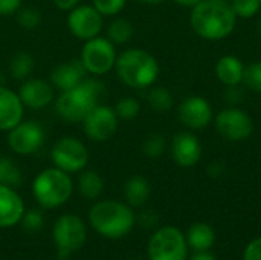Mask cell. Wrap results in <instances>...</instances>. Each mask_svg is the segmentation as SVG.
I'll use <instances>...</instances> for the list:
<instances>
[{"label":"cell","mask_w":261,"mask_h":260,"mask_svg":"<svg viewBox=\"0 0 261 260\" xmlns=\"http://www.w3.org/2000/svg\"><path fill=\"white\" fill-rule=\"evenodd\" d=\"M190 23L193 31L203 40L219 41L231 35L237 17L229 3L220 0H202L191 8Z\"/></svg>","instance_id":"cell-1"},{"label":"cell","mask_w":261,"mask_h":260,"mask_svg":"<svg viewBox=\"0 0 261 260\" xmlns=\"http://www.w3.org/2000/svg\"><path fill=\"white\" fill-rule=\"evenodd\" d=\"M104 95L106 87L98 77H86L76 87L58 93L54 101L55 113L67 123H83Z\"/></svg>","instance_id":"cell-2"},{"label":"cell","mask_w":261,"mask_h":260,"mask_svg":"<svg viewBox=\"0 0 261 260\" xmlns=\"http://www.w3.org/2000/svg\"><path fill=\"white\" fill-rule=\"evenodd\" d=\"M89 224L102 238L116 241L127 236L133 230L136 216L127 202L106 199L98 201L90 208Z\"/></svg>","instance_id":"cell-3"},{"label":"cell","mask_w":261,"mask_h":260,"mask_svg":"<svg viewBox=\"0 0 261 260\" xmlns=\"http://www.w3.org/2000/svg\"><path fill=\"white\" fill-rule=\"evenodd\" d=\"M115 70L118 78L132 89H148L159 77L158 60L145 49L128 48L118 54Z\"/></svg>","instance_id":"cell-4"},{"label":"cell","mask_w":261,"mask_h":260,"mask_svg":"<svg viewBox=\"0 0 261 260\" xmlns=\"http://www.w3.org/2000/svg\"><path fill=\"white\" fill-rule=\"evenodd\" d=\"M32 196L41 208L55 210L73 195L72 176L57 167L41 170L32 181Z\"/></svg>","instance_id":"cell-5"},{"label":"cell","mask_w":261,"mask_h":260,"mask_svg":"<svg viewBox=\"0 0 261 260\" xmlns=\"http://www.w3.org/2000/svg\"><path fill=\"white\" fill-rule=\"evenodd\" d=\"M185 234L173 225L158 228L147 245L148 260H188Z\"/></svg>","instance_id":"cell-6"},{"label":"cell","mask_w":261,"mask_h":260,"mask_svg":"<svg viewBox=\"0 0 261 260\" xmlns=\"http://www.w3.org/2000/svg\"><path fill=\"white\" fill-rule=\"evenodd\" d=\"M118 58L116 46L107 37H95L84 41L80 61L86 72L92 77H102L115 69Z\"/></svg>","instance_id":"cell-7"},{"label":"cell","mask_w":261,"mask_h":260,"mask_svg":"<svg viewBox=\"0 0 261 260\" xmlns=\"http://www.w3.org/2000/svg\"><path fill=\"white\" fill-rule=\"evenodd\" d=\"M52 238L58 256L69 257L86 244L87 228L84 221L78 215L64 213L60 218H57V221L54 222Z\"/></svg>","instance_id":"cell-8"},{"label":"cell","mask_w":261,"mask_h":260,"mask_svg":"<svg viewBox=\"0 0 261 260\" xmlns=\"http://www.w3.org/2000/svg\"><path fill=\"white\" fill-rule=\"evenodd\" d=\"M50 161L54 167L69 175L80 173L89 164V150L81 139L73 136H61L50 149Z\"/></svg>","instance_id":"cell-9"},{"label":"cell","mask_w":261,"mask_h":260,"mask_svg":"<svg viewBox=\"0 0 261 260\" xmlns=\"http://www.w3.org/2000/svg\"><path fill=\"white\" fill-rule=\"evenodd\" d=\"M217 133L231 143H240L248 139L254 132V121L248 112L237 106H229L220 110L214 118Z\"/></svg>","instance_id":"cell-10"},{"label":"cell","mask_w":261,"mask_h":260,"mask_svg":"<svg viewBox=\"0 0 261 260\" xmlns=\"http://www.w3.org/2000/svg\"><path fill=\"white\" fill-rule=\"evenodd\" d=\"M6 133L8 147L20 156H29L37 153L46 143V130L37 121L23 120Z\"/></svg>","instance_id":"cell-11"},{"label":"cell","mask_w":261,"mask_h":260,"mask_svg":"<svg viewBox=\"0 0 261 260\" xmlns=\"http://www.w3.org/2000/svg\"><path fill=\"white\" fill-rule=\"evenodd\" d=\"M119 118L113 107L107 104L95 106L89 115L83 120V132L84 135L95 143H106L112 139L118 130Z\"/></svg>","instance_id":"cell-12"},{"label":"cell","mask_w":261,"mask_h":260,"mask_svg":"<svg viewBox=\"0 0 261 260\" xmlns=\"http://www.w3.org/2000/svg\"><path fill=\"white\" fill-rule=\"evenodd\" d=\"M66 25L75 38L87 41L101 34L104 17L93 8V5H78L67 12Z\"/></svg>","instance_id":"cell-13"},{"label":"cell","mask_w":261,"mask_h":260,"mask_svg":"<svg viewBox=\"0 0 261 260\" xmlns=\"http://www.w3.org/2000/svg\"><path fill=\"white\" fill-rule=\"evenodd\" d=\"M177 116H179V121L188 130H202L211 124L214 113L206 98L194 95V97L185 98L180 103L177 109Z\"/></svg>","instance_id":"cell-14"},{"label":"cell","mask_w":261,"mask_h":260,"mask_svg":"<svg viewBox=\"0 0 261 260\" xmlns=\"http://www.w3.org/2000/svg\"><path fill=\"white\" fill-rule=\"evenodd\" d=\"M18 97L26 109L43 110L55 101V89L50 81L43 78L29 77L21 81L18 89Z\"/></svg>","instance_id":"cell-15"},{"label":"cell","mask_w":261,"mask_h":260,"mask_svg":"<svg viewBox=\"0 0 261 260\" xmlns=\"http://www.w3.org/2000/svg\"><path fill=\"white\" fill-rule=\"evenodd\" d=\"M202 153H203L202 143L191 130H184L173 136L171 156L179 167L184 169L194 167L200 161Z\"/></svg>","instance_id":"cell-16"},{"label":"cell","mask_w":261,"mask_h":260,"mask_svg":"<svg viewBox=\"0 0 261 260\" xmlns=\"http://www.w3.org/2000/svg\"><path fill=\"white\" fill-rule=\"evenodd\" d=\"M86 77L87 72L78 58V60H67L55 64L50 70L49 81L55 90L66 92L76 87Z\"/></svg>","instance_id":"cell-17"},{"label":"cell","mask_w":261,"mask_h":260,"mask_svg":"<svg viewBox=\"0 0 261 260\" xmlns=\"http://www.w3.org/2000/svg\"><path fill=\"white\" fill-rule=\"evenodd\" d=\"M24 106L18 93L6 84L0 86V132H9L24 120Z\"/></svg>","instance_id":"cell-18"},{"label":"cell","mask_w":261,"mask_h":260,"mask_svg":"<svg viewBox=\"0 0 261 260\" xmlns=\"http://www.w3.org/2000/svg\"><path fill=\"white\" fill-rule=\"evenodd\" d=\"M24 211V202L17 190L0 184V228H11L20 224Z\"/></svg>","instance_id":"cell-19"},{"label":"cell","mask_w":261,"mask_h":260,"mask_svg":"<svg viewBox=\"0 0 261 260\" xmlns=\"http://www.w3.org/2000/svg\"><path fill=\"white\" fill-rule=\"evenodd\" d=\"M243 74H245V64L236 55H225L216 64V75L223 86L242 84Z\"/></svg>","instance_id":"cell-20"},{"label":"cell","mask_w":261,"mask_h":260,"mask_svg":"<svg viewBox=\"0 0 261 260\" xmlns=\"http://www.w3.org/2000/svg\"><path fill=\"white\" fill-rule=\"evenodd\" d=\"M150 195H151L150 182L141 175H135L128 178L127 182L124 184V199L132 208H139L145 205L147 201L150 199Z\"/></svg>","instance_id":"cell-21"},{"label":"cell","mask_w":261,"mask_h":260,"mask_svg":"<svg viewBox=\"0 0 261 260\" xmlns=\"http://www.w3.org/2000/svg\"><path fill=\"white\" fill-rule=\"evenodd\" d=\"M185 239L188 247L194 251H210V248L216 242V233L210 224L196 222L188 228Z\"/></svg>","instance_id":"cell-22"},{"label":"cell","mask_w":261,"mask_h":260,"mask_svg":"<svg viewBox=\"0 0 261 260\" xmlns=\"http://www.w3.org/2000/svg\"><path fill=\"white\" fill-rule=\"evenodd\" d=\"M78 192L83 198L96 201L104 192L102 176L95 170L84 169L83 172H80V176H78Z\"/></svg>","instance_id":"cell-23"},{"label":"cell","mask_w":261,"mask_h":260,"mask_svg":"<svg viewBox=\"0 0 261 260\" xmlns=\"http://www.w3.org/2000/svg\"><path fill=\"white\" fill-rule=\"evenodd\" d=\"M35 69V60L32 57V54H29L28 51H18L15 52L8 64V72L9 75L17 80V81H24L29 77H32Z\"/></svg>","instance_id":"cell-24"},{"label":"cell","mask_w":261,"mask_h":260,"mask_svg":"<svg viewBox=\"0 0 261 260\" xmlns=\"http://www.w3.org/2000/svg\"><path fill=\"white\" fill-rule=\"evenodd\" d=\"M135 34V28H133V23L125 18V17H113V20L107 25V29H106V37L115 44V46H119V44H127L132 37Z\"/></svg>","instance_id":"cell-25"},{"label":"cell","mask_w":261,"mask_h":260,"mask_svg":"<svg viewBox=\"0 0 261 260\" xmlns=\"http://www.w3.org/2000/svg\"><path fill=\"white\" fill-rule=\"evenodd\" d=\"M147 103L148 106L158 112V113H165L168 110L173 109L174 106V98L173 93L164 87V86H151L148 87V93H147Z\"/></svg>","instance_id":"cell-26"},{"label":"cell","mask_w":261,"mask_h":260,"mask_svg":"<svg viewBox=\"0 0 261 260\" xmlns=\"http://www.w3.org/2000/svg\"><path fill=\"white\" fill-rule=\"evenodd\" d=\"M21 182H23V173L17 166V162L8 156L0 158V184L17 188L21 185Z\"/></svg>","instance_id":"cell-27"},{"label":"cell","mask_w":261,"mask_h":260,"mask_svg":"<svg viewBox=\"0 0 261 260\" xmlns=\"http://www.w3.org/2000/svg\"><path fill=\"white\" fill-rule=\"evenodd\" d=\"M167 149V139L162 133H150L142 141V153L147 158L156 159L164 155Z\"/></svg>","instance_id":"cell-28"},{"label":"cell","mask_w":261,"mask_h":260,"mask_svg":"<svg viewBox=\"0 0 261 260\" xmlns=\"http://www.w3.org/2000/svg\"><path fill=\"white\" fill-rule=\"evenodd\" d=\"M15 18L24 31H34L41 25V12L34 6H21L15 12Z\"/></svg>","instance_id":"cell-29"},{"label":"cell","mask_w":261,"mask_h":260,"mask_svg":"<svg viewBox=\"0 0 261 260\" xmlns=\"http://www.w3.org/2000/svg\"><path fill=\"white\" fill-rule=\"evenodd\" d=\"M113 109L119 120L132 121V120L138 118V115L141 113V103L135 97H124L115 104Z\"/></svg>","instance_id":"cell-30"},{"label":"cell","mask_w":261,"mask_h":260,"mask_svg":"<svg viewBox=\"0 0 261 260\" xmlns=\"http://www.w3.org/2000/svg\"><path fill=\"white\" fill-rule=\"evenodd\" d=\"M229 6L237 18H252L261 9L260 0H231Z\"/></svg>","instance_id":"cell-31"},{"label":"cell","mask_w":261,"mask_h":260,"mask_svg":"<svg viewBox=\"0 0 261 260\" xmlns=\"http://www.w3.org/2000/svg\"><path fill=\"white\" fill-rule=\"evenodd\" d=\"M242 84L255 93H261V60L245 66Z\"/></svg>","instance_id":"cell-32"},{"label":"cell","mask_w":261,"mask_h":260,"mask_svg":"<svg viewBox=\"0 0 261 260\" xmlns=\"http://www.w3.org/2000/svg\"><path fill=\"white\" fill-rule=\"evenodd\" d=\"M20 224H21L24 231H28V233H38L44 227V216H43V213L40 210L31 208V210L24 211Z\"/></svg>","instance_id":"cell-33"},{"label":"cell","mask_w":261,"mask_h":260,"mask_svg":"<svg viewBox=\"0 0 261 260\" xmlns=\"http://www.w3.org/2000/svg\"><path fill=\"white\" fill-rule=\"evenodd\" d=\"M92 5L102 17H116L125 8L127 0H92Z\"/></svg>","instance_id":"cell-34"},{"label":"cell","mask_w":261,"mask_h":260,"mask_svg":"<svg viewBox=\"0 0 261 260\" xmlns=\"http://www.w3.org/2000/svg\"><path fill=\"white\" fill-rule=\"evenodd\" d=\"M245 98V89L240 84H232V86H225L223 90V100L229 106H239Z\"/></svg>","instance_id":"cell-35"},{"label":"cell","mask_w":261,"mask_h":260,"mask_svg":"<svg viewBox=\"0 0 261 260\" xmlns=\"http://www.w3.org/2000/svg\"><path fill=\"white\" fill-rule=\"evenodd\" d=\"M243 260H261V238L248 244L243 253Z\"/></svg>","instance_id":"cell-36"},{"label":"cell","mask_w":261,"mask_h":260,"mask_svg":"<svg viewBox=\"0 0 261 260\" xmlns=\"http://www.w3.org/2000/svg\"><path fill=\"white\" fill-rule=\"evenodd\" d=\"M23 0H0V17L15 15V12L21 8Z\"/></svg>","instance_id":"cell-37"},{"label":"cell","mask_w":261,"mask_h":260,"mask_svg":"<svg viewBox=\"0 0 261 260\" xmlns=\"http://www.w3.org/2000/svg\"><path fill=\"white\" fill-rule=\"evenodd\" d=\"M159 218L158 215L153 211V210H145L139 215V224L144 227V228H151V227H156Z\"/></svg>","instance_id":"cell-38"},{"label":"cell","mask_w":261,"mask_h":260,"mask_svg":"<svg viewBox=\"0 0 261 260\" xmlns=\"http://www.w3.org/2000/svg\"><path fill=\"white\" fill-rule=\"evenodd\" d=\"M226 173V166H225V162H222V161H213L210 166H208V175L211 176V178H214V179H219V178H222L223 175Z\"/></svg>","instance_id":"cell-39"},{"label":"cell","mask_w":261,"mask_h":260,"mask_svg":"<svg viewBox=\"0 0 261 260\" xmlns=\"http://www.w3.org/2000/svg\"><path fill=\"white\" fill-rule=\"evenodd\" d=\"M80 2H81V0H54V5H55L60 11L69 12V11H72L75 6H78Z\"/></svg>","instance_id":"cell-40"},{"label":"cell","mask_w":261,"mask_h":260,"mask_svg":"<svg viewBox=\"0 0 261 260\" xmlns=\"http://www.w3.org/2000/svg\"><path fill=\"white\" fill-rule=\"evenodd\" d=\"M188 260H217L211 253L208 251H196V254H193Z\"/></svg>","instance_id":"cell-41"},{"label":"cell","mask_w":261,"mask_h":260,"mask_svg":"<svg viewBox=\"0 0 261 260\" xmlns=\"http://www.w3.org/2000/svg\"><path fill=\"white\" fill-rule=\"evenodd\" d=\"M177 5L184 6V8H194L196 5H199L202 0H174Z\"/></svg>","instance_id":"cell-42"},{"label":"cell","mask_w":261,"mask_h":260,"mask_svg":"<svg viewBox=\"0 0 261 260\" xmlns=\"http://www.w3.org/2000/svg\"><path fill=\"white\" fill-rule=\"evenodd\" d=\"M138 2L145 3V5H159V3H162V2H165V0H138Z\"/></svg>","instance_id":"cell-43"},{"label":"cell","mask_w":261,"mask_h":260,"mask_svg":"<svg viewBox=\"0 0 261 260\" xmlns=\"http://www.w3.org/2000/svg\"><path fill=\"white\" fill-rule=\"evenodd\" d=\"M5 84V77H3V74L0 72V86H3Z\"/></svg>","instance_id":"cell-44"},{"label":"cell","mask_w":261,"mask_h":260,"mask_svg":"<svg viewBox=\"0 0 261 260\" xmlns=\"http://www.w3.org/2000/svg\"><path fill=\"white\" fill-rule=\"evenodd\" d=\"M257 31H258V35H260L261 38V20L258 21V26H257Z\"/></svg>","instance_id":"cell-45"},{"label":"cell","mask_w":261,"mask_h":260,"mask_svg":"<svg viewBox=\"0 0 261 260\" xmlns=\"http://www.w3.org/2000/svg\"><path fill=\"white\" fill-rule=\"evenodd\" d=\"M57 260H69V257H61V256H58V259Z\"/></svg>","instance_id":"cell-46"},{"label":"cell","mask_w":261,"mask_h":260,"mask_svg":"<svg viewBox=\"0 0 261 260\" xmlns=\"http://www.w3.org/2000/svg\"><path fill=\"white\" fill-rule=\"evenodd\" d=\"M220 2H226V3H228V2H231V0H220Z\"/></svg>","instance_id":"cell-47"},{"label":"cell","mask_w":261,"mask_h":260,"mask_svg":"<svg viewBox=\"0 0 261 260\" xmlns=\"http://www.w3.org/2000/svg\"><path fill=\"white\" fill-rule=\"evenodd\" d=\"M260 3H261V0H260Z\"/></svg>","instance_id":"cell-48"}]
</instances>
